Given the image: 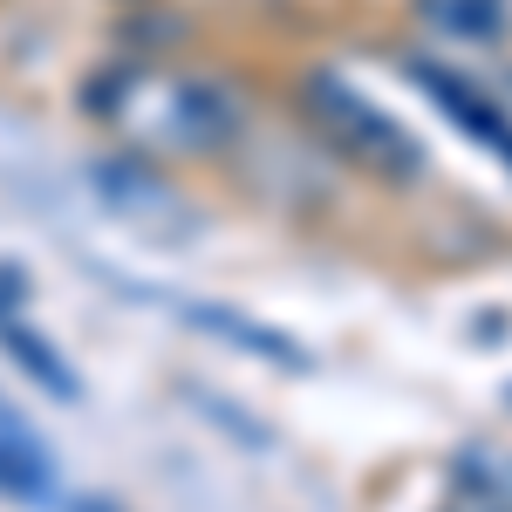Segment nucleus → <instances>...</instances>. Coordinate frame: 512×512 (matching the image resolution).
Masks as SVG:
<instances>
[{
    "label": "nucleus",
    "instance_id": "nucleus-1",
    "mask_svg": "<svg viewBox=\"0 0 512 512\" xmlns=\"http://www.w3.org/2000/svg\"><path fill=\"white\" fill-rule=\"evenodd\" d=\"M294 110H301V123L315 130L328 151L362 164L369 178H383V185H417L424 178V144L383 103H369L355 82H342L335 69H308V76L294 82Z\"/></svg>",
    "mask_w": 512,
    "mask_h": 512
},
{
    "label": "nucleus",
    "instance_id": "nucleus-2",
    "mask_svg": "<svg viewBox=\"0 0 512 512\" xmlns=\"http://www.w3.org/2000/svg\"><path fill=\"white\" fill-rule=\"evenodd\" d=\"M239 123H246V110H239V96L226 89V82L185 76V82H171V89H164L158 137H164V144H178V151H192V158L226 151V144L239 137Z\"/></svg>",
    "mask_w": 512,
    "mask_h": 512
},
{
    "label": "nucleus",
    "instance_id": "nucleus-3",
    "mask_svg": "<svg viewBox=\"0 0 512 512\" xmlns=\"http://www.w3.org/2000/svg\"><path fill=\"white\" fill-rule=\"evenodd\" d=\"M403 76L417 82L437 110H444V117L472 137V144H485V151L512 171V117L492 103V96H485V89H478V82H465L458 69H444V62H431V55H403Z\"/></svg>",
    "mask_w": 512,
    "mask_h": 512
},
{
    "label": "nucleus",
    "instance_id": "nucleus-4",
    "mask_svg": "<svg viewBox=\"0 0 512 512\" xmlns=\"http://www.w3.org/2000/svg\"><path fill=\"white\" fill-rule=\"evenodd\" d=\"M48 492H55V458H48L21 424H7V410H0V499L35 506Z\"/></svg>",
    "mask_w": 512,
    "mask_h": 512
},
{
    "label": "nucleus",
    "instance_id": "nucleus-5",
    "mask_svg": "<svg viewBox=\"0 0 512 512\" xmlns=\"http://www.w3.org/2000/svg\"><path fill=\"white\" fill-rule=\"evenodd\" d=\"M417 21L444 41H506L512 0H417Z\"/></svg>",
    "mask_w": 512,
    "mask_h": 512
},
{
    "label": "nucleus",
    "instance_id": "nucleus-6",
    "mask_svg": "<svg viewBox=\"0 0 512 512\" xmlns=\"http://www.w3.org/2000/svg\"><path fill=\"white\" fill-rule=\"evenodd\" d=\"M0 349L14 355V362H21V376H35L48 396H62V403H76V396H82V383L69 376V362L55 355V342H41V335H35L21 315H14V308L0 315Z\"/></svg>",
    "mask_w": 512,
    "mask_h": 512
},
{
    "label": "nucleus",
    "instance_id": "nucleus-7",
    "mask_svg": "<svg viewBox=\"0 0 512 512\" xmlns=\"http://www.w3.org/2000/svg\"><path fill=\"white\" fill-rule=\"evenodd\" d=\"M185 315L198 321V328H212V335H226V342H239V349H260V355H274L280 369H308L315 355L301 349V342H287L280 328H260V321H239L233 308H219V301H192Z\"/></svg>",
    "mask_w": 512,
    "mask_h": 512
}]
</instances>
